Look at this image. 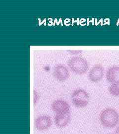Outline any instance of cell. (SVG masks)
<instances>
[{
    "mask_svg": "<svg viewBox=\"0 0 119 134\" xmlns=\"http://www.w3.org/2000/svg\"><path fill=\"white\" fill-rule=\"evenodd\" d=\"M71 117V112L56 114L54 118L55 124L59 128L65 127L70 122Z\"/></svg>",
    "mask_w": 119,
    "mask_h": 134,
    "instance_id": "obj_8",
    "label": "cell"
},
{
    "mask_svg": "<svg viewBox=\"0 0 119 134\" xmlns=\"http://www.w3.org/2000/svg\"><path fill=\"white\" fill-rule=\"evenodd\" d=\"M110 93L115 96H119V81L112 83L109 88Z\"/></svg>",
    "mask_w": 119,
    "mask_h": 134,
    "instance_id": "obj_10",
    "label": "cell"
},
{
    "mask_svg": "<svg viewBox=\"0 0 119 134\" xmlns=\"http://www.w3.org/2000/svg\"><path fill=\"white\" fill-rule=\"evenodd\" d=\"M106 79L111 83L119 81V67H110L106 73Z\"/></svg>",
    "mask_w": 119,
    "mask_h": 134,
    "instance_id": "obj_9",
    "label": "cell"
},
{
    "mask_svg": "<svg viewBox=\"0 0 119 134\" xmlns=\"http://www.w3.org/2000/svg\"><path fill=\"white\" fill-rule=\"evenodd\" d=\"M39 99V96L38 92L36 91H34V104H35Z\"/></svg>",
    "mask_w": 119,
    "mask_h": 134,
    "instance_id": "obj_11",
    "label": "cell"
},
{
    "mask_svg": "<svg viewBox=\"0 0 119 134\" xmlns=\"http://www.w3.org/2000/svg\"><path fill=\"white\" fill-rule=\"evenodd\" d=\"M89 100L88 93L85 90L81 88L75 90L71 95L72 104L77 107H85L88 105Z\"/></svg>",
    "mask_w": 119,
    "mask_h": 134,
    "instance_id": "obj_3",
    "label": "cell"
},
{
    "mask_svg": "<svg viewBox=\"0 0 119 134\" xmlns=\"http://www.w3.org/2000/svg\"><path fill=\"white\" fill-rule=\"evenodd\" d=\"M53 75L54 77L59 81L67 80L70 77V72L65 65L60 64L55 67Z\"/></svg>",
    "mask_w": 119,
    "mask_h": 134,
    "instance_id": "obj_6",
    "label": "cell"
},
{
    "mask_svg": "<svg viewBox=\"0 0 119 134\" xmlns=\"http://www.w3.org/2000/svg\"><path fill=\"white\" fill-rule=\"evenodd\" d=\"M102 125L107 128H113L119 122V115L116 110L111 108L102 110L99 116Z\"/></svg>",
    "mask_w": 119,
    "mask_h": 134,
    "instance_id": "obj_1",
    "label": "cell"
},
{
    "mask_svg": "<svg viewBox=\"0 0 119 134\" xmlns=\"http://www.w3.org/2000/svg\"><path fill=\"white\" fill-rule=\"evenodd\" d=\"M52 125L51 117L48 115H41L35 120V126L37 129L43 131L49 129Z\"/></svg>",
    "mask_w": 119,
    "mask_h": 134,
    "instance_id": "obj_4",
    "label": "cell"
},
{
    "mask_svg": "<svg viewBox=\"0 0 119 134\" xmlns=\"http://www.w3.org/2000/svg\"><path fill=\"white\" fill-rule=\"evenodd\" d=\"M52 109L56 114L64 113L70 112V106L64 100L57 99L54 101L51 105Z\"/></svg>",
    "mask_w": 119,
    "mask_h": 134,
    "instance_id": "obj_7",
    "label": "cell"
},
{
    "mask_svg": "<svg viewBox=\"0 0 119 134\" xmlns=\"http://www.w3.org/2000/svg\"><path fill=\"white\" fill-rule=\"evenodd\" d=\"M115 134H119V126L117 128L115 131Z\"/></svg>",
    "mask_w": 119,
    "mask_h": 134,
    "instance_id": "obj_12",
    "label": "cell"
},
{
    "mask_svg": "<svg viewBox=\"0 0 119 134\" xmlns=\"http://www.w3.org/2000/svg\"><path fill=\"white\" fill-rule=\"evenodd\" d=\"M104 75V68L100 64H97L91 69L88 74L89 79L93 82L100 81Z\"/></svg>",
    "mask_w": 119,
    "mask_h": 134,
    "instance_id": "obj_5",
    "label": "cell"
},
{
    "mask_svg": "<svg viewBox=\"0 0 119 134\" xmlns=\"http://www.w3.org/2000/svg\"><path fill=\"white\" fill-rule=\"evenodd\" d=\"M67 65L71 71L76 74H85L88 69V64L84 58L79 56H74L67 61Z\"/></svg>",
    "mask_w": 119,
    "mask_h": 134,
    "instance_id": "obj_2",
    "label": "cell"
}]
</instances>
